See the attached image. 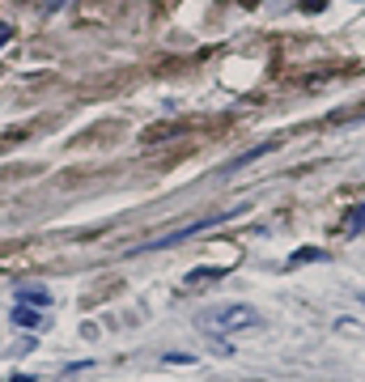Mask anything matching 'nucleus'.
<instances>
[{
  "instance_id": "obj_9",
  "label": "nucleus",
  "mask_w": 365,
  "mask_h": 382,
  "mask_svg": "<svg viewBox=\"0 0 365 382\" xmlns=\"http://www.w3.org/2000/svg\"><path fill=\"white\" fill-rule=\"evenodd\" d=\"M9 38H13V26H5V22H0V47H5Z\"/></svg>"
},
{
  "instance_id": "obj_6",
  "label": "nucleus",
  "mask_w": 365,
  "mask_h": 382,
  "mask_svg": "<svg viewBox=\"0 0 365 382\" xmlns=\"http://www.w3.org/2000/svg\"><path fill=\"white\" fill-rule=\"evenodd\" d=\"M361 230H365V204H361V208L352 212V216H348V226H344V234L352 238V234H361Z\"/></svg>"
},
{
  "instance_id": "obj_1",
  "label": "nucleus",
  "mask_w": 365,
  "mask_h": 382,
  "mask_svg": "<svg viewBox=\"0 0 365 382\" xmlns=\"http://www.w3.org/2000/svg\"><path fill=\"white\" fill-rule=\"evenodd\" d=\"M200 327H204V332H225V336L255 332V327H259V310L255 306H213V310L200 314Z\"/></svg>"
},
{
  "instance_id": "obj_2",
  "label": "nucleus",
  "mask_w": 365,
  "mask_h": 382,
  "mask_svg": "<svg viewBox=\"0 0 365 382\" xmlns=\"http://www.w3.org/2000/svg\"><path fill=\"white\" fill-rule=\"evenodd\" d=\"M221 277H225V267H195V272H187V289L213 285V281H221Z\"/></svg>"
},
{
  "instance_id": "obj_5",
  "label": "nucleus",
  "mask_w": 365,
  "mask_h": 382,
  "mask_svg": "<svg viewBox=\"0 0 365 382\" xmlns=\"http://www.w3.org/2000/svg\"><path fill=\"white\" fill-rule=\"evenodd\" d=\"M315 259H323V251H315V247H301V251H293V255H289V263H293V267L315 263Z\"/></svg>"
},
{
  "instance_id": "obj_4",
  "label": "nucleus",
  "mask_w": 365,
  "mask_h": 382,
  "mask_svg": "<svg viewBox=\"0 0 365 382\" xmlns=\"http://www.w3.org/2000/svg\"><path fill=\"white\" fill-rule=\"evenodd\" d=\"M13 323H17V327H26V332H34V327H38V310L17 302V306H13Z\"/></svg>"
},
{
  "instance_id": "obj_10",
  "label": "nucleus",
  "mask_w": 365,
  "mask_h": 382,
  "mask_svg": "<svg viewBox=\"0 0 365 382\" xmlns=\"http://www.w3.org/2000/svg\"><path fill=\"white\" fill-rule=\"evenodd\" d=\"M9 382H34V378H30V374H13Z\"/></svg>"
},
{
  "instance_id": "obj_8",
  "label": "nucleus",
  "mask_w": 365,
  "mask_h": 382,
  "mask_svg": "<svg viewBox=\"0 0 365 382\" xmlns=\"http://www.w3.org/2000/svg\"><path fill=\"white\" fill-rule=\"evenodd\" d=\"M323 5H327V0H301V9H306V13H319Z\"/></svg>"
},
{
  "instance_id": "obj_7",
  "label": "nucleus",
  "mask_w": 365,
  "mask_h": 382,
  "mask_svg": "<svg viewBox=\"0 0 365 382\" xmlns=\"http://www.w3.org/2000/svg\"><path fill=\"white\" fill-rule=\"evenodd\" d=\"M162 361H166V365H191V361H195V357H187V353H166V357H162Z\"/></svg>"
},
{
  "instance_id": "obj_3",
  "label": "nucleus",
  "mask_w": 365,
  "mask_h": 382,
  "mask_svg": "<svg viewBox=\"0 0 365 382\" xmlns=\"http://www.w3.org/2000/svg\"><path fill=\"white\" fill-rule=\"evenodd\" d=\"M17 302H22V306L43 310V306H51V293H47V289H38V285H26V289H17Z\"/></svg>"
}]
</instances>
